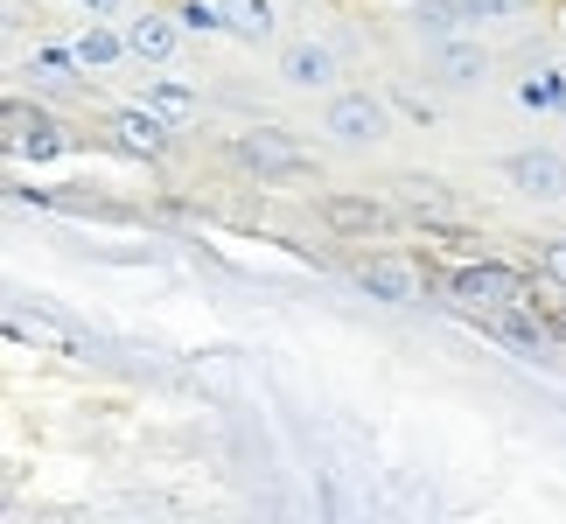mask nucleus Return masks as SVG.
Instances as JSON below:
<instances>
[{"label":"nucleus","mask_w":566,"mask_h":524,"mask_svg":"<svg viewBox=\"0 0 566 524\" xmlns=\"http://www.w3.org/2000/svg\"><path fill=\"white\" fill-rule=\"evenodd\" d=\"M231 29L238 35H273V8L266 0H231Z\"/></svg>","instance_id":"nucleus-14"},{"label":"nucleus","mask_w":566,"mask_h":524,"mask_svg":"<svg viewBox=\"0 0 566 524\" xmlns=\"http://www.w3.org/2000/svg\"><path fill=\"white\" fill-rule=\"evenodd\" d=\"M329 134H336L343 147H371V140L385 134V105H378L371 92H336V98H329Z\"/></svg>","instance_id":"nucleus-4"},{"label":"nucleus","mask_w":566,"mask_h":524,"mask_svg":"<svg viewBox=\"0 0 566 524\" xmlns=\"http://www.w3.org/2000/svg\"><path fill=\"white\" fill-rule=\"evenodd\" d=\"M8 155L14 161H63V134H56V119L50 113H29L21 98H8Z\"/></svg>","instance_id":"nucleus-3"},{"label":"nucleus","mask_w":566,"mask_h":524,"mask_svg":"<svg viewBox=\"0 0 566 524\" xmlns=\"http://www.w3.org/2000/svg\"><path fill=\"white\" fill-rule=\"evenodd\" d=\"M140 105H147L155 119H168V126H189V119H196V92H189V84H176V77L147 84V92H140Z\"/></svg>","instance_id":"nucleus-12"},{"label":"nucleus","mask_w":566,"mask_h":524,"mask_svg":"<svg viewBox=\"0 0 566 524\" xmlns=\"http://www.w3.org/2000/svg\"><path fill=\"white\" fill-rule=\"evenodd\" d=\"M105 134H113L126 155H161V147H168V119H155L147 105H119V113L105 119Z\"/></svg>","instance_id":"nucleus-6"},{"label":"nucleus","mask_w":566,"mask_h":524,"mask_svg":"<svg viewBox=\"0 0 566 524\" xmlns=\"http://www.w3.org/2000/svg\"><path fill=\"white\" fill-rule=\"evenodd\" d=\"M71 50H77V63H84V71H113L119 56H134V42H126L119 29H105V21H92V29H84V35L71 42Z\"/></svg>","instance_id":"nucleus-10"},{"label":"nucleus","mask_w":566,"mask_h":524,"mask_svg":"<svg viewBox=\"0 0 566 524\" xmlns=\"http://www.w3.org/2000/svg\"><path fill=\"white\" fill-rule=\"evenodd\" d=\"M448 294L462 301V308H483V315H525L532 308V280L496 266V259H469V266L448 273Z\"/></svg>","instance_id":"nucleus-1"},{"label":"nucleus","mask_w":566,"mask_h":524,"mask_svg":"<svg viewBox=\"0 0 566 524\" xmlns=\"http://www.w3.org/2000/svg\"><path fill=\"white\" fill-rule=\"evenodd\" d=\"M511 8H525V0H469V21H483V14H511Z\"/></svg>","instance_id":"nucleus-16"},{"label":"nucleus","mask_w":566,"mask_h":524,"mask_svg":"<svg viewBox=\"0 0 566 524\" xmlns=\"http://www.w3.org/2000/svg\"><path fill=\"white\" fill-rule=\"evenodd\" d=\"M126 42H134V56L140 63H168L182 50V21H168V14H140L134 29H126Z\"/></svg>","instance_id":"nucleus-9"},{"label":"nucleus","mask_w":566,"mask_h":524,"mask_svg":"<svg viewBox=\"0 0 566 524\" xmlns=\"http://www.w3.org/2000/svg\"><path fill=\"white\" fill-rule=\"evenodd\" d=\"M329 210H336V224H350V231H357V224H364V210H371V203H329Z\"/></svg>","instance_id":"nucleus-17"},{"label":"nucleus","mask_w":566,"mask_h":524,"mask_svg":"<svg viewBox=\"0 0 566 524\" xmlns=\"http://www.w3.org/2000/svg\"><path fill=\"white\" fill-rule=\"evenodd\" d=\"M238 161H245L252 175H273V182H301L308 175V155L280 134V126H259V134H245L238 140Z\"/></svg>","instance_id":"nucleus-2"},{"label":"nucleus","mask_w":566,"mask_h":524,"mask_svg":"<svg viewBox=\"0 0 566 524\" xmlns=\"http://www.w3.org/2000/svg\"><path fill=\"white\" fill-rule=\"evenodd\" d=\"M559 29H566V21H559Z\"/></svg>","instance_id":"nucleus-20"},{"label":"nucleus","mask_w":566,"mask_h":524,"mask_svg":"<svg viewBox=\"0 0 566 524\" xmlns=\"http://www.w3.org/2000/svg\"><path fill=\"white\" fill-rule=\"evenodd\" d=\"M483 71H490L483 42H469V35H448L441 42V77L448 84H483Z\"/></svg>","instance_id":"nucleus-11"},{"label":"nucleus","mask_w":566,"mask_h":524,"mask_svg":"<svg viewBox=\"0 0 566 524\" xmlns=\"http://www.w3.org/2000/svg\"><path fill=\"white\" fill-rule=\"evenodd\" d=\"M77 8H84V14H105V8H113V0H77Z\"/></svg>","instance_id":"nucleus-19"},{"label":"nucleus","mask_w":566,"mask_h":524,"mask_svg":"<svg viewBox=\"0 0 566 524\" xmlns=\"http://www.w3.org/2000/svg\"><path fill=\"white\" fill-rule=\"evenodd\" d=\"M357 287L371 301H391V308H406V301H420V273L406 266V259H371V266L357 273Z\"/></svg>","instance_id":"nucleus-7"},{"label":"nucleus","mask_w":566,"mask_h":524,"mask_svg":"<svg viewBox=\"0 0 566 524\" xmlns=\"http://www.w3.org/2000/svg\"><path fill=\"white\" fill-rule=\"evenodd\" d=\"M280 77L301 84V92H315V84L336 77V50H322L315 35H308V42H287V50H280Z\"/></svg>","instance_id":"nucleus-8"},{"label":"nucleus","mask_w":566,"mask_h":524,"mask_svg":"<svg viewBox=\"0 0 566 524\" xmlns=\"http://www.w3.org/2000/svg\"><path fill=\"white\" fill-rule=\"evenodd\" d=\"M546 266H553V280H566V245H546Z\"/></svg>","instance_id":"nucleus-18"},{"label":"nucleus","mask_w":566,"mask_h":524,"mask_svg":"<svg viewBox=\"0 0 566 524\" xmlns=\"http://www.w3.org/2000/svg\"><path fill=\"white\" fill-rule=\"evenodd\" d=\"M517 105H525V113H566V77H559V71L517 77Z\"/></svg>","instance_id":"nucleus-13"},{"label":"nucleus","mask_w":566,"mask_h":524,"mask_svg":"<svg viewBox=\"0 0 566 524\" xmlns=\"http://www.w3.org/2000/svg\"><path fill=\"white\" fill-rule=\"evenodd\" d=\"M182 29H203V35H224L231 29V8H210V0H189V8L176 14Z\"/></svg>","instance_id":"nucleus-15"},{"label":"nucleus","mask_w":566,"mask_h":524,"mask_svg":"<svg viewBox=\"0 0 566 524\" xmlns=\"http://www.w3.org/2000/svg\"><path fill=\"white\" fill-rule=\"evenodd\" d=\"M504 175L525 196H566V161L553 155V147H511L504 155Z\"/></svg>","instance_id":"nucleus-5"}]
</instances>
